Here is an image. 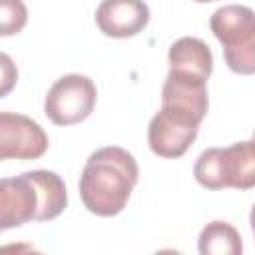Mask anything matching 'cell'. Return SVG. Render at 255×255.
<instances>
[{
    "label": "cell",
    "mask_w": 255,
    "mask_h": 255,
    "mask_svg": "<svg viewBox=\"0 0 255 255\" xmlns=\"http://www.w3.org/2000/svg\"><path fill=\"white\" fill-rule=\"evenodd\" d=\"M167 60H169V70H183L203 78H209L213 70V56L209 46L203 40L191 36H183L175 40L169 46Z\"/></svg>",
    "instance_id": "obj_10"
},
{
    "label": "cell",
    "mask_w": 255,
    "mask_h": 255,
    "mask_svg": "<svg viewBox=\"0 0 255 255\" xmlns=\"http://www.w3.org/2000/svg\"><path fill=\"white\" fill-rule=\"evenodd\" d=\"M197 126H189L183 124L171 116H167L165 112H157L147 128V143L149 149L165 159H175L181 157L189 145L195 141L197 137Z\"/></svg>",
    "instance_id": "obj_9"
},
{
    "label": "cell",
    "mask_w": 255,
    "mask_h": 255,
    "mask_svg": "<svg viewBox=\"0 0 255 255\" xmlns=\"http://www.w3.org/2000/svg\"><path fill=\"white\" fill-rule=\"evenodd\" d=\"M135 157L118 145L96 149L80 175V197L86 209L100 217H114L128 205L137 183Z\"/></svg>",
    "instance_id": "obj_1"
},
{
    "label": "cell",
    "mask_w": 255,
    "mask_h": 255,
    "mask_svg": "<svg viewBox=\"0 0 255 255\" xmlns=\"http://www.w3.org/2000/svg\"><path fill=\"white\" fill-rule=\"evenodd\" d=\"M213 36L223 46L225 64L235 74L251 76L255 72V14L249 6L227 4L209 18Z\"/></svg>",
    "instance_id": "obj_3"
},
{
    "label": "cell",
    "mask_w": 255,
    "mask_h": 255,
    "mask_svg": "<svg viewBox=\"0 0 255 255\" xmlns=\"http://www.w3.org/2000/svg\"><path fill=\"white\" fill-rule=\"evenodd\" d=\"M195 2H201V4H205V2H213V0H195Z\"/></svg>",
    "instance_id": "obj_15"
},
{
    "label": "cell",
    "mask_w": 255,
    "mask_h": 255,
    "mask_svg": "<svg viewBox=\"0 0 255 255\" xmlns=\"http://www.w3.org/2000/svg\"><path fill=\"white\" fill-rule=\"evenodd\" d=\"M96 84L82 74H66L52 84L44 100V112L56 126L84 122L96 108Z\"/></svg>",
    "instance_id": "obj_4"
},
{
    "label": "cell",
    "mask_w": 255,
    "mask_h": 255,
    "mask_svg": "<svg viewBox=\"0 0 255 255\" xmlns=\"http://www.w3.org/2000/svg\"><path fill=\"white\" fill-rule=\"evenodd\" d=\"M16 82H18V68L14 60L8 54L0 52V98L8 96L16 88Z\"/></svg>",
    "instance_id": "obj_14"
},
{
    "label": "cell",
    "mask_w": 255,
    "mask_h": 255,
    "mask_svg": "<svg viewBox=\"0 0 255 255\" xmlns=\"http://www.w3.org/2000/svg\"><path fill=\"white\" fill-rule=\"evenodd\" d=\"M38 213L40 191L30 171L0 179V233L28 221H38Z\"/></svg>",
    "instance_id": "obj_7"
},
{
    "label": "cell",
    "mask_w": 255,
    "mask_h": 255,
    "mask_svg": "<svg viewBox=\"0 0 255 255\" xmlns=\"http://www.w3.org/2000/svg\"><path fill=\"white\" fill-rule=\"evenodd\" d=\"M149 22V8L143 0H102L96 10V24L110 38H131Z\"/></svg>",
    "instance_id": "obj_8"
},
{
    "label": "cell",
    "mask_w": 255,
    "mask_h": 255,
    "mask_svg": "<svg viewBox=\"0 0 255 255\" xmlns=\"http://www.w3.org/2000/svg\"><path fill=\"white\" fill-rule=\"evenodd\" d=\"M48 149V135L24 114L0 112V161L38 159Z\"/></svg>",
    "instance_id": "obj_6"
},
{
    "label": "cell",
    "mask_w": 255,
    "mask_h": 255,
    "mask_svg": "<svg viewBox=\"0 0 255 255\" xmlns=\"http://www.w3.org/2000/svg\"><path fill=\"white\" fill-rule=\"evenodd\" d=\"M207 106V78L183 70H169L161 88V112L199 128Z\"/></svg>",
    "instance_id": "obj_5"
},
{
    "label": "cell",
    "mask_w": 255,
    "mask_h": 255,
    "mask_svg": "<svg viewBox=\"0 0 255 255\" xmlns=\"http://www.w3.org/2000/svg\"><path fill=\"white\" fill-rule=\"evenodd\" d=\"M197 249L201 255H237L243 251L239 231L227 221L207 223L197 239Z\"/></svg>",
    "instance_id": "obj_12"
},
{
    "label": "cell",
    "mask_w": 255,
    "mask_h": 255,
    "mask_svg": "<svg viewBox=\"0 0 255 255\" xmlns=\"http://www.w3.org/2000/svg\"><path fill=\"white\" fill-rule=\"evenodd\" d=\"M193 175L207 189H251L255 185V147L253 141H239L229 147H209L199 153Z\"/></svg>",
    "instance_id": "obj_2"
},
{
    "label": "cell",
    "mask_w": 255,
    "mask_h": 255,
    "mask_svg": "<svg viewBox=\"0 0 255 255\" xmlns=\"http://www.w3.org/2000/svg\"><path fill=\"white\" fill-rule=\"evenodd\" d=\"M32 179L38 185L40 191V213L38 221H50L56 219L68 205V191L64 179L48 169H34L30 171Z\"/></svg>",
    "instance_id": "obj_11"
},
{
    "label": "cell",
    "mask_w": 255,
    "mask_h": 255,
    "mask_svg": "<svg viewBox=\"0 0 255 255\" xmlns=\"http://www.w3.org/2000/svg\"><path fill=\"white\" fill-rule=\"evenodd\" d=\"M26 22L28 8L24 0H0V38L22 32Z\"/></svg>",
    "instance_id": "obj_13"
}]
</instances>
